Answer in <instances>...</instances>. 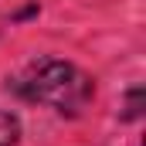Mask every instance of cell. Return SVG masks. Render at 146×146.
<instances>
[{"mask_svg": "<svg viewBox=\"0 0 146 146\" xmlns=\"http://www.w3.org/2000/svg\"><path fill=\"white\" fill-rule=\"evenodd\" d=\"M21 136V122L10 112H0V146H14Z\"/></svg>", "mask_w": 146, "mask_h": 146, "instance_id": "obj_2", "label": "cell"}, {"mask_svg": "<svg viewBox=\"0 0 146 146\" xmlns=\"http://www.w3.org/2000/svg\"><path fill=\"white\" fill-rule=\"evenodd\" d=\"M14 88L31 99V102H44L58 112H82L88 106L95 85L85 72H78L68 61H58V58H44V61H34L27 72L14 82Z\"/></svg>", "mask_w": 146, "mask_h": 146, "instance_id": "obj_1", "label": "cell"}]
</instances>
